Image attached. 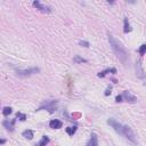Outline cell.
<instances>
[{
    "label": "cell",
    "instance_id": "7",
    "mask_svg": "<svg viewBox=\"0 0 146 146\" xmlns=\"http://www.w3.org/2000/svg\"><path fill=\"white\" fill-rule=\"evenodd\" d=\"M122 96L125 97L126 101L129 102V103H136V102H137V98L135 97L134 95H131V94H130V91H128V90H126L125 93H123Z\"/></svg>",
    "mask_w": 146,
    "mask_h": 146
},
{
    "label": "cell",
    "instance_id": "23",
    "mask_svg": "<svg viewBox=\"0 0 146 146\" xmlns=\"http://www.w3.org/2000/svg\"><path fill=\"white\" fill-rule=\"evenodd\" d=\"M111 89H112V88H111V87H110V88H107V89H106V91H105V95H106V96H107V95H110V94H111Z\"/></svg>",
    "mask_w": 146,
    "mask_h": 146
},
{
    "label": "cell",
    "instance_id": "21",
    "mask_svg": "<svg viewBox=\"0 0 146 146\" xmlns=\"http://www.w3.org/2000/svg\"><path fill=\"white\" fill-rule=\"evenodd\" d=\"M80 45L83 46V47H89V42H88V41H80Z\"/></svg>",
    "mask_w": 146,
    "mask_h": 146
},
{
    "label": "cell",
    "instance_id": "16",
    "mask_svg": "<svg viewBox=\"0 0 146 146\" xmlns=\"http://www.w3.org/2000/svg\"><path fill=\"white\" fill-rule=\"evenodd\" d=\"M75 131H77V127H69L66 128V134L70 135V136H73V135L75 134Z\"/></svg>",
    "mask_w": 146,
    "mask_h": 146
},
{
    "label": "cell",
    "instance_id": "2",
    "mask_svg": "<svg viewBox=\"0 0 146 146\" xmlns=\"http://www.w3.org/2000/svg\"><path fill=\"white\" fill-rule=\"evenodd\" d=\"M40 72L39 67H30V69H25V70H17L16 74L21 78H25V77H30V75L37 74Z\"/></svg>",
    "mask_w": 146,
    "mask_h": 146
},
{
    "label": "cell",
    "instance_id": "19",
    "mask_svg": "<svg viewBox=\"0 0 146 146\" xmlns=\"http://www.w3.org/2000/svg\"><path fill=\"white\" fill-rule=\"evenodd\" d=\"M138 53L140 54V55H144V54H146V45H141L140 48L138 49Z\"/></svg>",
    "mask_w": 146,
    "mask_h": 146
},
{
    "label": "cell",
    "instance_id": "3",
    "mask_svg": "<svg viewBox=\"0 0 146 146\" xmlns=\"http://www.w3.org/2000/svg\"><path fill=\"white\" fill-rule=\"evenodd\" d=\"M122 136H125L126 138H127L128 140H130L131 143H134V144L137 143L134 131H132L131 128L128 127V126H123V135H122Z\"/></svg>",
    "mask_w": 146,
    "mask_h": 146
},
{
    "label": "cell",
    "instance_id": "11",
    "mask_svg": "<svg viewBox=\"0 0 146 146\" xmlns=\"http://www.w3.org/2000/svg\"><path fill=\"white\" fill-rule=\"evenodd\" d=\"M14 122H15V120H12V121H4L3 125L5 126L8 130H10V131H12V130L14 129Z\"/></svg>",
    "mask_w": 146,
    "mask_h": 146
},
{
    "label": "cell",
    "instance_id": "14",
    "mask_svg": "<svg viewBox=\"0 0 146 146\" xmlns=\"http://www.w3.org/2000/svg\"><path fill=\"white\" fill-rule=\"evenodd\" d=\"M108 72H113V73H116V70L115 69H110V70H105V71L101 72V73H98V77L99 78H104L106 74H107Z\"/></svg>",
    "mask_w": 146,
    "mask_h": 146
},
{
    "label": "cell",
    "instance_id": "9",
    "mask_svg": "<svg viewBox=\"0 0 146 146\" xmlns=\"http://www.w3.org/2000/svg\"><path fill=\"white\" fill-rule=\"evenodd\" d=\"M87 146H98V139H97V136L96 134H91L90 136V139H89L88 144Z\"/></svg>",
    "mask_w": 146,
    "mask_h": 146
},
{
    "label": "cell",
    "instance_id": "18",
    "mask_svg": "<svg viewBox=\"0 0 146 146\" xmlns=\"http://www.w3.org/2000/svg\"><path fill=\"white\" fill-rule=\"evenodd\" d=\"M73 61H74L75 63H87L86 58H82V57H80V56H74Z\"/></svg>",
    "mask_w": 146,
    "mask_h": 146
},
{
    "label": "cell",
    "instance_id": "15",
    "mask_svg": "<svg viewBox=\"0 0 146 146\" xmlns=\"http://www.w3.org/2000/svg\"><path fill=\"white\" fill-rule=\"evenodd\" d=\"M23 136L27 139H32L33 138V131H32V130H25V131L23 132Z\"/></svg>",
    "mask_w": 146,
    "mask_h": 146
},
{
    "label": "cell",
    "instance_id": "6",
    "mask_svg": "<svg viewBox=\"0 0 146 146\" xmlns=\"http://www.w3.org/2000/svg\"><path fill=\"white\" fill-rule=\"evenodd\" d=\"M56 104H57V102H54V101L46 102L42 106H40V108H39V110H42V108L45 107L46 110H48L50 113H53L54 111H56Z\"/></svg>",
    "mask_w": 146,
    "mask_h": 146
},
{
    "label": "cell",
    "instance_id": "5",
    "mask_svg": "<svg viewBox=\"0 0 146 146\" xmlns=\"http://www.w3.org/2000/svg\"><path fill=\"white\" fill-rule=\"evenodd\" d=\"M33 7H36L38 10H40V12L42 13H50L51 12V8L49 7V6L45 5V4L40 3V1H33Z\"/></svg>",
    "mask_w": 146,
    "mask_h": 146
},
{
    "label": "cell",
    "instance_id": "4",
    "mask_svg": "<svg viewBox=\"0 0 146 146\" xmlns=\"http://www.w3.org/2000/svg\"><path fill=\"white\" fill-rule=\"evenodd\" d=\"M107 123H108V125H110L111 127H112L113 129H114L119 135H121V136L123 135V126L121 125V123L118 122L116 120H114V119H108V120H107Z\"/></svg>",
    "mask_w": 146,
    "mask_h": 146
},
{
    "label": "cell",
    "instance_id": "22",
    "mask_svg": "<svg viewBox=\"0 0 146 146\" xmlns=\"http://www.w3.org/2000/svg\"><path fill=\"white\" fill-rule=\"evenodd\" d=\"M115 101L119 103V102H122V96H116V98H115Z\"/></svg>",
    "mask_w": 146,
    "mask_h": 146
},
{
    "label": "cell",
    "instance_id": "1",
    "mask_svg": "<svg viewBox=\"0 0 146 146\" xmlns=\"http://www.w3.org/2000/svg\"><path fill=\"white\" fill-rule=\"evenodd\" d=\"M108 41H110V45H111V47H112L114 54L116 55V57L121 61V63H122L123 65H127L128 63H129V57H128V54H127V51H126V49L123 48V46L110 33H108Z\"/></svg>",
    "mask_w": 146,
    "mask_h": 146
},
{
    "label": "cell",
    "instance_id": "17",
    "mask_svg": "<svg viewBox=\"0 0 146 146\" xmlns=\"http://www.w3.org/2000/svg\"><path fill=\"white\" fill-rule=\"evenodd\" d=\"M12 112H13L12 107H9V106H7V107H5V108H4L3 114L5 115V116H8V115H9V114H12Z\"/></svg>",
    "mask_w": 146,
    "mask_h": 146
},
{
    "label": "cell",
    "instance_id": "13",
    "mask_svg": "<svg viewBox=\"0 0 146 146\" xmlns=\"http://www.w3.org/2000/svg\"><path fill=\"white\" fill-rule=\"evenodd\" d=\"M125 27H123V31H125V33H128V32L131 31V27H130V24L129 22H128V18H125Z\"/></svg>",
    "mask_w": 146,
    "mask_h": 146
},
{
    "label": "cell",
    "instance_id": "10",
    "mask_svg": "<svg viewBox=\"0 0 146 146\" xmlns=\"http://www.w3.org/2000/svg\"><path fill=\"white\" fill-rule=\"evenodd\" d=\"M136 72H137V74H138V77L139 78H144V72H143V69H141V64H140V62H137L136 63Z\"/></svg>",
    "mask_w": 146,
    "mask_h": 146
},
{
    "label": "cell",
    "instance_id": "20",
    "mask_svg": "<svg viewBox=\"0 0 146 146\" xmlns=\"http://www.w3.org/2000/svg\"><path fill=\"white\" fill-rule=\"evenodd\" d=\"M17 118H21L22 121H24V120L26 119V116H25L24 114H22V113H17Z\"/></svg>",
    "mask_w": 146,
    "mask_h": 146
},
{
    "label": "cell",
    "instance_id": "8",
    "mask_svg": "<svg viewBox=\"0 0 146 146\" xmlns=\"http://www.w3.org/2000/svg\"><path fill=\"white\" fill-rule=\"evenodd\" d=\"M49 126H50V128H53V129H60V128H62L63 123H62V121H60V120L54 119L49 122Z\"/></svg>",
    "mask_w": 146,
    "mask_h": 146
},
{
    "label": "cell",
    "instance_id": "12",
    "mask_svg": "<svg viewBox=\"0 0 146 146\" xmlns=\"http://www.w3.org/2000/svg\"><path fill=\"white\" fill-rule=\"evenodd\" d=\"M48 143H49V138H48L47 136H43L42 138H41V140L38 143V145H37V146H46Z\"/></svg>",
    "mask_w": 146,
    "mask_h": 146
}]
</instances>
